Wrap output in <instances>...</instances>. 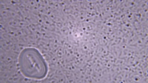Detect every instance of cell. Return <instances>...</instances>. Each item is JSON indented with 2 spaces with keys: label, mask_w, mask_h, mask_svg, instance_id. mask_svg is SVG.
<instances>
[{
  "label": "cell",
  "mask_w": 148,
  "mask_h": 83,
  "mask_svg": "<svg viewBox=\"0 0 148 83\" xmlns=\"http://www.w3.org/2000/svg\"><path fill=\"white\" fill-rule=\"evenodd\" d=\"M18 64L21 71L27 78L41 80L47 76V63L42 55L35 48L23 50L18 58Z\"/></svg>",
  "instance_id": "1"
}]
</instances>
